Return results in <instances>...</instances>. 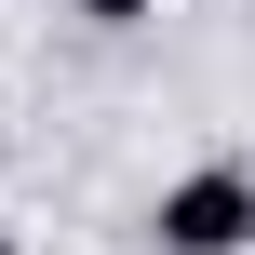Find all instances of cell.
Wrapping results in <instances>:
<instances>
[{
	"label": "cell",
	"instance_id": "obj_3",
	"mask_svg": "<svg viewBox=\"0 0 255 255\" xmlns=\"http://www.w3.org/2000/svg\"><path fill=\"white\" fill-rule=\"evenodd\" d=\"M0 255H13V229H0Z\"/></svg>",
	"mask_w": 255,
	"mask_h": 255
},
{
	"label": "cell",
	"instance_id": "obj_1",
	"mask_svg": "<svg viewBox=\"0 0 255 255\" xmlns=\"http://www.w3.org/2000/svg\"><path fill=\"white\" fill-rule=\"evenodd\" d=\"M148 242L161 255H255V175H229V161L175 175V188L148 202Z\"/></svg>",
	"mask_w": 255,
	"mask_h": 255
},
{
	"label": "cell",
	"instance_id": "obj_2",
	"mask_svg": "<svg viewBox=\"0 0 255 255\" xmlns=\"http://www.w3.org/2000/svg\"><path fill=\"white\" fill-rule=\"evenodd\" d=\"M67 13H81V27H148L161 0H67Z\"/></svg>",
	"mask_w": 255,
	"mask_h": 255
}]
</instances>
